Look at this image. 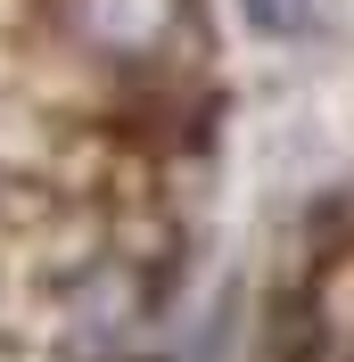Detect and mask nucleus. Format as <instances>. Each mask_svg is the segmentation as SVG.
<instances>
[{
  "label": "nucleus",
  "instance_id": "f257e3e1",
  "mask_svg": "<svg viewBox=\"0 0 354 362\" xmlns=\"http://www.w3.org/2000/svg\"><path fill=\"white\" fill-rule=\"evenodd\" d=\"M313 0H247V17H256V33H297L305 25Z\"/></svg>",
  "mask_w": 354,
  "mask_h": 362
}]
</instances>
